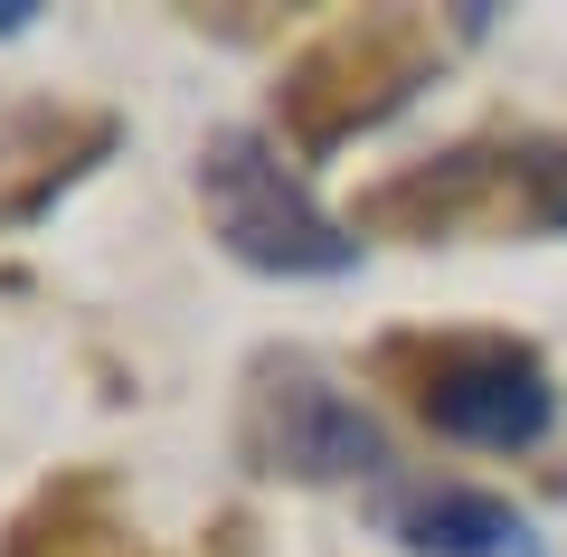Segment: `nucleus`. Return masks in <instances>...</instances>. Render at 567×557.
Masks as SVG:
<instances>
[{
    "label": "nucleus",
    "instance_id": "6",
    "mask_svg": "<svg viewBox=\"0 0 567 557\" xmlns=\"http://www.w3.org/2000/svg\"><path fill=\"white\" fill-rule=\"evenodd\" d=\"M85 501H95V492H66V501H48V510H29L20 529H10V548H0V557H152L142 538L85 519Z\"/></svg>",
    "mask_w": 567,
    "mask_h": 557
},
{
    "label": "nucleus",
    "instance_id": "1",
    "mask_svg": "<svg viewBox=\"0 0 567 557\" xmlns=\"http://www.w3.org/2000/svg\"><path fill=\"white\" fill-rule=\"evenodd\" d=\"M199 199H208V227L237 265L256 275H350L360 265V237L322 218L303 199V179L275 161L265 133H218L199 152Z\"/></svg>",
    "mask_w": 567,
    "mask_h": 557
},
{
    "label": "nucleus",
    "instance_id": "7",
    "mask_svg": "<svg viewBox=\"0 0 567 557\" xmlns=\"http://www.w3.org/2000/svg\"><path fill=\"white\" fill-rule=\"evenodd\" d=\"M10 29H29V0H0V39H10Z\"/></svg>",
    "mask_w": 567,
    "mask_h": 557
},
{
    "label": "nucleus",
    "instance_id": "5",
    "mask_svg": "<svg viewBox=\"0 0 567 557\" xmlns=\"http://www.w3.org/2000/svg\"><path fill=\"white\" fill-rule=\"evenodd\" d=\"M388 529H398L416 557H529L520 510H511V501H492V492H464V482L398 501V510H388Z\"/></svg>",
    "mask_w": 567,
    "mask_h": 557
},
{
    "label": "nucleus",
    "instance_id": "4",
    "mask_svg": "<svg viewBox=\"0 0 567 557\" xmlns=\"http://www.w3.org/2000/svg\"><path fill=\"white\" fill-rule=\"evenodd\" d=\"M425 29L416 20H360V29H331L293 76H284V133L303 152H331L350 142L360 123H379L388 104H406V85L425 76Z\"/></svg>",
    "mask_w": 567,
    "mask_h": 557
},
{
    "label": "nucleus",
    "instance_id": "2",
    "mask_svg": "<svg viewBox=\"0 0 567 557\" xmlns=\"http://www.w3.org/2000/svg\"><path fill=\"white\" fill-rule=\"evenodd\" d=\"M388 369H416L406 398L435 435L454 444H492V454H520V444L548 435L558 416V388H548L539 350L520 340H388Z\"/></svg>",
    "mask_w": 567,
    "mask_h": 557
},
{
    "label": "nucleus",
    "instance_id": "3",
    "mask_svg": "<svg viewBox=\"0 0 567 557\" xmlns=\"http://www.w3.org/2000/svg\"><path fill=\"white\" fill-rule=\"evenodd\" d=\"M237 444H246L256 473H284V482H360V473L388 463L379 425H369L312 359H256Z\"/></svg>",
    "mask_w": 567,
    "mask_h": 557
}]
</instances>
